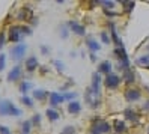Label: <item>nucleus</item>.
<instances>
[{
  "mask_svg": "<svg viewBox=\"0 0 149 134\" xmlns=\"http://www.w3.org/2000/svg\"><path fill=\"white\" fill-rule=\"evenodd\" d=\"M0 114L2 116H6V114L21 116V110L17 109L11 101H0Z\"/></svg>",
  "mask_w": 149,
  "mask_h": 134,
  "instance_id": "nucleus-1",
  "label": "nucleus"
},
{
  "mask_svg": "<svg viewBox=\"0 0 149 134\" xmlns=\"http://www.w3.org/2000/svg\"><path fill=\"white\" fill-rule=\"evenodd\" d=\"M110 130H111V127H110L107 122H104V121H95L92 124L91 134H104V133H109Z\"/></svg>",
  "mask_w": 149,
  "mask_h": 134,
  "instance_id": "nucleus-2",
  "label": "nucleus"
},
{
  "mask_svg": "<svg viewBox=\"0 0 149 134\" xmlns=\"http://www.w3.org/2000/svg\"><path fill=\"white\" fill-rule=\"evenodd\" d=\"M120 83V77L116 75V74H109L106 78H104V84H106V87L109 89H116Z\"/></svg>",
  "mask_w": 149,
  "mask_h": 134,
  "instance_id": "nucleus-3",
  "label": "nucleus"
},
{
  "mask_svg": "<svg viewBox=\"0 0 149 134\" xmlns=\"http://www.w3.org/2000/svg\"><path fill=\"white\" fill-rule=\"evenodd\" d=\"M100 87H101V75H100V73H95L92 75V84H91L92 95L98 96L100 95Z\"/></svg>",
  "mask_w": 149,
  "mask_h": 134,
  "instance_id": "nucleus-4",
  "label": "nucleus"
},
{
  "mask_svg": "<svg viewBox=\"0 0 149 134\" xmlns=\"http://www.w3.org/2000/svg\"><path fill=\"white\" fill-rule=\"evenodd\" d=\"M26 44H17V45L11 50V54H12V59L14 60H21L24 53H26Z\"/></svg>",
  "mask_w": 149,
  "mask_h": 134,
  "instance_id": "nucleus-5",
  "label": "nucleus"
},
{
  "mask_svg": "<svg viewBox=\"0 0 149 134\" xmlns=\"http://www.w3.org/2000/svg\"><path fill=\"white\" fill-rule=\"evenodd\" d=\"M140 91L139 89H127L125 91V100L130 101V103H133V101H137L140 100Z\"/></svg>",
  "mask_w": 149,
  "mask_h": 134,
  "instance_id": "nucleus-6",
  "label": "nucleus"
},
{
  "mask_svg": "<svg viewBox=\"0 0 149 134\" xmlns=\"http://www.w3.org/2000/svg\"><path fill=\"white\" fill-rule=\"evenodd\" d=\"M21 38V32H20V27H17V26H14V27H11L9 30V36H8V39H9L11 42H18Z\"/></svg>",
  "mask_w": 149,
  "mask_h": 134,
  "instance_id": "nucleus-7",
  "label": "nucleus"
},
{
  "mask_svg": "<svg viewBox=\"0 0 149 134\" xmlns=\"http://www.w3.org/2000/svg\"><path fill=\"white\" fill-rule=\"evenodd\" d=\"M20 75H21V66L17 65V66H14L9 71V74H8V80H9V82H15V80L20 78Z\"/></svg>",
  "mask_w": 149,
  "mask_h": 134,
  "instance_id": "nucleus-8",
  "label": "nucleus"
},
{
  "mask_svg": "<svg viewBox=\"0 0 149 134\" xmlns=\"http://www.w3.org/2000/svg\"><path fill=\"white\" fill-rule=\"evenodd\" d=\"M68 24H69V27H71V30H72L75 35H84V33H86L83 24H78L77 21H69Z\"/></svg>",
  "mask_w": 149,
  "mask_h": 134,
  "instance_id": "nucleus-9",
  "label": "nucleus"
},
{
  "mask_svg": "<svg viewBox=\"0 0 149 134\" xmlns=\"http://www.w3.org/2000/svg\"><path fill=\"white\" fill-rule=\"evenodd\" d=\"M110 71H111V64L109 60H104V62H101L100 64V68H98V73L100 74H110Z\"/></svg>",
  "mask_w": 149,
  "mask_h": 134,
  "instance_id": "nucleus-10",
  "label": "nucleus"
},
{
  "mask_svg": "<svg viewBox=\"0 0 149 134\" xmlns=\"http://www.w3.org/2000/svg\"><path fill=\"white\" fill-rule=\"evenodd\" d=\"M80 110H81V105L78 101H69L68 103V112L69 113L75 114V113H80Z\"/></svg>",
  "mask_w": 149,
  "mask_h": 134,
  "instance_id": "nucleus-11",
  "label": "nucleus"
},
{
  "mask_svg": "<svg viewBox=\"0 0 149 134\" xmlns=\"http://www.w3.org/2000/svg\"><path fill=\"white\" fill-rule=\"evenodd\" d=\"M32 18V11L29 8H21L18 11V20H29Z\"/></svg>",
  "mask_w": 149,
  "mask_h": 134,
  "instance_id": "nucleus-12",
  "label": "nucleus"
},
{
  "mask_svg": "<svg viewBox=\"0 0 149 134\" xmlns=\"http://www.w3.org/2000/svg\"><path fill=\"white\" fill-rule=\"evenodd\" d=\"M62 101H63V95L56 94V92L50 94V104H51V105H57V104H60Z\"/></svg>",
  "mask_w": 149,
  "mask_h": 134,
  "instance_id": "nucleus-13",
  "label": "nucleus"
},
{
  "mask_svg": "<svg viewBox=\"0 0 149 134\" xmlns=\"http://www.w3.org/2000/svg\"><path fill=\"white\" fill-rule=\"evenodd\" d=\"M26 68H27V71H33V69H36L38 68V59L32 56L29 57L27 60H26Z\"/></svg>",
  "mask_w": 149,
  "mask_h": 134,
  "instance_id": "nucleus-14",
  "label": "nucleus"
},
{
  "mask_svg": "<svg viewBox=\"0 0 149 134\" xmlns=\"http://www.w3.org/2000/svg\"><path fill=\"white\" fill-rule=\"evenodd\" d=\"M124 113H125V118H127L128 121L134 122V124H136V122H139V114H137V113H136L134 110H131V109H127V110H125Z\"/></svg>",
  "mask_w": 149,
  "mask_h": 134,
  "instance_id": "nucleus-15",
  "label": "nucleus"
},
{
  "mask_svg": "<svg viewBox=\"0 0 149 134\" xmlns=\"http://www.w3.org/2000/svg\"><path fill=\"white\" fill-rule=\"evenodd\" d=\"M110 30H111V38H113V41H115V44L118 45V48L124 47V45H122V41H120V38L118 36V33H116V29H115V26H113V24H110Z\"/></svg>",
  "mask_w": 149,
  "mask_h": 134,
  "instance_id": "nucleus-16",
  "label": "nucleus"
},
{
  "mask_svg": "<svg viewBox=\"0 0 149 134\" xmlns=\"http://www.w3.org/2000/svg\"><path fill=\"white\" fill-rule=\"evenodd\" d=\"M86 44H87V47H89V50H91V51H100V50H101V45H100V44L96 42L95 39H92V38L87 39V41H86Z\"/></svg>",
  "mask_w": 149,
  "mask_h": 134,
  "instance_id": "nucleus-17",
  "label": "nucleus"
},
{
  "mask_svg": "<svg viewBox=\"0 0 149 134\" xmlns=\"http://www.w3.org/2000/svg\"><path fill=\"white\" fill-rule=\"evenodd\" d=\"M113 125H115V131H116V133H124V131L127 130V127H125V122H124V121H119V119H116Z\"/></svg>",
  "mask_w": 149,
  "mask_h": 134,
  "instance_id": "nucleus-18",
  "label": "nucleus"
},
{
  "mask_svg": "<svg viewBox=\"0 0 149 134\" xmlns=\"http://www.w3.org/2000/svg\"><path fill=\"white\" fill-rule=\"evenodd\" d=\"M48 94L45 92V91H42V89H38V91H33V98H36V100H39V101H42L44 98H45Z\"/></svg>",
  "mask_w": 149,
  "mask_h": 134,
  "instance_id": "nucleus-19",
  "label": "nucleus"
},
{
  "mask_svg": "<svg viewBox=\"0 0 149 134\" xmlns=\"http://www.w3.org/2000/svg\"><path fill=\"white\" fill-rule=\"evenodd\" d=\"M124 78H125L127 83H133L134 80H136V78H134V73H133L131 69H127L125 73H124Z\"/></svg>",
  "mask_w": 149,
  "mask_h": 134,
  "instance_id": "nucleus-20",
  "label": "nucleus"
},
{
  "mask_svg": "<svg viewBox=\"0 0 149 134\" xmlns=\"http://www.w3.org/2000/svg\"><path fill=\"white\" fill-rule=\"evenodd\" d=\"M30 128H32V122L30 121H24L23 125H21V134H29Z\"/></svg>",
  "mask_w": 149,
  "mask_h": 134,
  "instance_id": "nucleus-21",
  "label": "nucleus"
},
{
  "mask_svg": "<svg viewBox=\"0 0 149 134\" xmlns=\"http://www.w3.org/2000/svg\"><path fill=\"white\" fill-rule=\"evenodd\" d=\"M47 118H48L50 121H57V119H59V113H57L56 110H53V109H48V110H47Z\"/></svg>",
  "mask_w": 149,
  "mask_h": 134,
  "instance_id": "nucleus-22",
  "label": "nucleus"
},
{
  "mask_svg": "<svg viewBox=\"0 0 149 134\" xmlns=\"http://www.w3.org/2000/svg\"><path fill=\"white\" fill-rule=\"evenodd\" d=\"M30 89H32V83H29V82H23V83L20 84V91H21L23 94L29 92Z\"/></svg>",
  "mask_w": 149,
  "mask_h": 134,
  "instance_id": "nucleus-23",
  "label": "nucleus"
},
{
  "mask_svg": "<svg viewBox=\"0 0 149 134\" xmlns=\"http://www.w3.org/2000/svg\"><path fill=\"white\" fill-rule=\"evenodd\" d=\"M137 64H143V65H149V54L148 56H142V57H139L137 59Z\"/></svg>",
  "mask_w": 149,
  "mask_h": 134,
  "instance_id": "nucleus-24",
  "label": "nucleus"
},
{
  "mask_svg": "<svg viewBox=\"0 0 149 134\" xmlns=\"http://www.w3.org/2000/svg\"><path fill=\"white\" fill-rule=\"evenodd\" d=\"M20 32H21V35H30L32 33V29L29 27V26H21Z\"/></svg>",
  "mask_w": 149,
  "mask_h": 134,
  "instance_id": "nucleus-25",
  "label": "nucleus"
},
{
  "mask_svg": "<svg viewBox=\"0 0 149 134\" xmlns=\"http://www.w3.org/2000/svg\"><path fill=\"white\" fill-rule=\"evenodd\" d=\"M100 5H102V6H104V9H110V8L115 6V3H113V2H109V0H104V2H100Z\"/></svg>",
  "mask_w": 149,
  "mask_h": 134,
  "instance_id": "nucleus-26",
  "label": "nucleus"
},
{
  "mask_svg": "<svg viewBox=\"0 0 149 134\" xmlns=\"http://www.w3.org/2000/svg\"><path fill=\"white\" fill-rule=\"evenodd\" d=\"M101 41H102L104 44H110V36H109V33L102 32V33H101Z\"/></svg>",
  "mask_w": 149,
  "mask_h": 134,
  "instance_id": "nucleus-27",
  "label": "nucleus"
},
{
  "mask_svg": "<svg viewBox=\"0 0 149 134\" xmlns=\"http://www.w3.org/2000/svg\"><path fill=\"white\" fill-rule=\"evenodd\" d=\"M75 96H77L75 92H66V94L63 95V100H68V101H69V100H74Z\"/></svg>",
  "mask_w": 149,
  "mask_h": 134,
  "instance_id": "nucleus-28",
  "label": "nucleus"
},
{
  "mask_svg": "<svg viewBox=\"0 0 149 134\" xmlns=\"http://www.w3.org/2000/svg\"><path fill=\"white\" fill-rule=\"evenodd\" d=\"M54 66L57 68V71H59V73H62V71L65 69L63 64H62V62H60V60H54Z\"/></svg>",
  "mask_w": 149,
  "mask_h": 134,
  "instance_id": "nucleus-29",
  "label": "nucleus"
},
{
  "mask_svg": "<svg viewBox=\"0 0 149 134\" xmlns=\"http://www.w3.org/2000/svg\"><path fill=\"white\" fill-rule=\"evenodd\" d=\"M21 101L26 104V105H29V107H32L33 105V101H32V98H29V96H23L21 98Z\"/></svg>",
  "mask_w": 149,
  "mask_h": 134,
  "instance_id": "nucleus-30",
  "label": "nucleus"
},
{
  "mask_svg": "<svg viewBox=\"0 0 149 134\" xmlns=\"http://www.w3.org/2000/svg\"><path fill=\"white\" fill-rule=\"evenodd\" d=\"M39 121H41V116H39V114H35L33 119L30 121V122H32V127H33V125H39Z\"/></svg>",
  "mask_w": 149,
  "mask_h": 134,
  "instance_id": "nucleus-31",
  "label": "nucleus"
},
{
  "mask_svg": "<svg viewBox=\"0 0 149 134\" xmlns=\"http://www.w3.org/2000/svg\"><path fill=\"white\" fill-rule=\"evenodd\" d=\"M5 60H6V56L5 54H0V71L5 69Z\"/></svg>",
  "mask_w": 149,
  "mask_h": 134,
  "instance_id": "nucleus-32",
  "label": "nucleus"
},
{
  "mask_svg": "<svg viewBox=\"0 0 149 134\" xmlns=\"http://www.w3.org/2000/svg\"><path fill=\"white\" fill-rule=\"evenodd\" d=\"M74 131H75V130H74L72 127H66V128L62 131V134H74Z\"/></svg>",
  "mask_w": 149,
  "mask_h": 134,
  "instance_id": "nucleus-33",
  "label": "nucleus"
},
{
  "mask_svg": "<svg viewBox=\"0 0 149 134\" xmlns=\"http://www.w3.org/2000/svg\"><path fill=\"white\" fill-rule=\"evenodd\" d=\"M60 36H62V38H68V32H66L65 26H62V29H60Z\"/></svg>",
  "mask_w": 149,
  "mask_h": 134,
  "instance_id": "nucleus-34",
  "label": "nucleus"
},
{
  "mask_svg": "<svg viewBox=\"0 0 149 134\" xmlns=\"http://www.w3.org/2000/svg\"><path fill=\"white\" fill-rule=\"evenodd\" d=\"M0 134H11V131L6 127H3V125H0Z\"/></svg>",
  "mask_w": 149,
  "mask_h": 134,
  "instance_id": "nucleus-35",
  "label": "nucleus"
},
{
  "mask_svg": "<svg viewBox=\"0 0 149 134\" xmlns=\"http://www.w3.org/2000/svg\"><path fill=\"white\" fill-rule=\"evenodd\" d=\"M104 14H106L107 17H116V15H118L116 12H111V11H109V9H104Z\"/></svg>",
  "mask_w": 149,
  "mask_h": 134,
  "instance_id": "nucleus-36",
  "label": "nucleus"
},
{
  "mask_svg": "<svg viewBox=\"0 0 149 134\" xmlns=\"http://www.w3.org/2000/svg\"><path fill=\"white\" fill-rule=\"evenodd\" d=\"M5 45V33H0V48Z\"/></svg>",
  "mask_w": 149,
  "mask_h": 134,
  "instance_id": "nucleus-37",
  "label": "nucleus"
},
{
  "mask_svg": "<svg viewBox=\"0 0 149 134\" xmlns=\"http://www.w3.org/2000/svg\"><path fill=\"white\" fill-rule=\"evenodd\" d=\"M41 51L44 53V54H48V48H47V47H44V45L41 47Z\"/></svg>",
  "mask_w": 149,
  "mask_h": 134,
  "instance_id": "nucleus-38",
  "label": "nucleus"
},
{
  "mask_svg": "<svg viewBox=\"0 0 149 134\" xmlns=\"http://www.w3.org/2000/svg\"><path fill=\"white\" fill-rule=\"evenodd\" d=\"M91 60H92V62H95V60H96V56L93 54V53H92V54H91Z\"/></svg>",
  "mask_w": 149,
  "mask_h": 134,
  "instance_id": "nucleus-39",
  "label": "nucleus"
},
{
  "mask_svg": "<svg viewBox=\"0 0 149 134\" xmlns=\"http://www.w3.org/2000/svg\"><path fill=\"white\" fill-rule=\"evenodd\" d=\"M145 68H148V69H149V65H148V66H145Z\"/></svg>",
  "mask_w": 149,
  "mask_h": 134,
  "instance_id": "nucleus-40",
  "label": "nucleus"
},
{
  "mask_svg": "<svg viewBox=\"0 0 149 134\" xmlns=\"http://www.w3.org/2000/svg\"><path fill=\"white\" fill-rule=\"evenodd\" d=\"M148 107H149V101H148Z\"/></svg>",
  "mask_w": 149,
  "mask_h": 134,
  "instance_id": "nucleus-41",
  "label": "nucleus"
},
{
  "mask_svg": "<svg viewBox=\"0 0 149 134\" xmlns=\"http://www.w3.org/2000/svg\"><path fill=\"white\" fill-rule=\"evenodd\" d=\"M148 134H149V130H148Z\"/></svg>",
  "mask_w": 149,
  "mask_h": 134,
  "instance_id": "nucleus-42",
  "label": "nucleus"
},
{
  "mask_svg": "<svg viewBox=\"0 0 149 134\" xmlns=\"http://www.w3.org/2000/svg\"><path fill=\"white\" fill-rule=\"evenodd\" d=\"M148 48H149V47H148Z\"/></svg>",
  "mask_w": 149,
  "mask_h": 134,
  "instance_id": "nucleus-43",
  "label": "nucleus"
}]
</instances>
